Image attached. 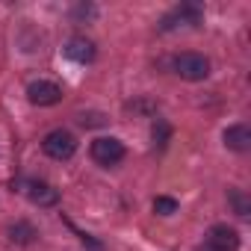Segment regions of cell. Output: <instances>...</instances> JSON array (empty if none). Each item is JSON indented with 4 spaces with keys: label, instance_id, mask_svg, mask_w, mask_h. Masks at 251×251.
<instances>
[{
    "label": "cell",
    "instance_id": "obj_5",
    "mask_svg": "<svg viewBox=\"0 0 251 251\" xmlns=\"http://www.w3.org/2000/svg\"><path fill=\"white\" fill-rule=\"evenodd\" d=\"M27 98L36 106H53V103L62 100V89L56 83H50V80H36V83L27 86Z\"/></svg>",
    "mask_w": 251,
    "mask_h": 251
},
{
    "label": "cell",
    "instance_id": "obj_7",
    "mask_svg": "<svg viewBox=\"0 0 251 251\" xmlns=\"http://www.w3.org/2000/svg\"><path fill=\"white\" fill-rule=\"evenodd\" d=\"M62 50H65V56L74 59V62H92V59H95V42L86 39V36H71Z\"/></svg>",
    "mask_w": 251,
    "mask_h": 251
},
{
    "label": "cell",
    "instance_id": "obj_2",
    "mask_svg": "<svg viewBox=\"0 0 251 251\" xmlns=\"http://www.w3.org/2000/svg\"><path fill=\"white\" fill-rule=\"evenodd\" d=\"M42 148H45V154L50 160H71L74 151H77V139H74V133H68V130L59 127V130H50L45 136Z\"/></svg>",
    "mask_w": 251,
    "mask_h": 251
},
{
    "label": "cell",
    "instance_id": "obj_6",
    "mask_svg": "<svg viewBox=\"0 0 251 251\" xmlns=\"http://www.w3.org/2000/svg\"><path fill=\"white\" fill-rule=\"evenodd\" d=\"M239 248V233L227 225H213L207 233V251H236Z\"/></svg>",
    "mask_w": 251,
    "mask_h": 251
},
{
    "label": "cell",
    "instance_id": "obj_8",
    "mask_svg": "<svg viewBox=\"0 0 251 251\" xmlns=\"http://www.w3.org/2000/svg\"><path fill=\"white\" fill-rule=\"evenodd\" d=\"M24 192H27V198H30L33 204H39V207H53V204L59 201V192H56L50 183H45V180H30Z\"/></svg>",
    "mask_w": 251,
    "mask_h": 251
},
{
    "label": "cell",
    "instance_id": "obj_11",
    "mask_svg": "<svg viewBox=\"0 0 251 251\" xmlns=\"http://www.w3.org/2000/svg\"><path fill=\"white\" fill-rule=\"evenodd\" d=\"M33 236H36V230H33V225H27V222H18V225L9 227V239H12V242H33Z\"/></svg>",
    "mask_w": 251,
    "mask_h": 251
},
{
    "label": "cell",
    "instance_id": "obj_10",
    "mask_svg": "<svg viewBox=\"0 0 251 251\" xmlns=\"http://www.w3.org/2000/svg\"><path fill=\"white\" fill-rule=\"evenodd\" d=\"M227 201L233 204L236 216H248L251 213V201H248V195L242 189H227Z\"/></svg>",
    "mask_w": 251,
    "mask_h": 251
},
{
    "label": "cell",
    "instance_id": "obj_12",
    "mask_svg": "<svg viewBox=\"0 0 251 251\" xmlns=\"http://www.w3.org/2000/svg\"><path fill=\"white\" fill-rule=\"evenodd\" d=\"M154 213H160V216H172V213H177V201L169 198V195H157V198H154Z\"/></svg>",
    "mask_w": 251,
    "mask_h": 251
},
{
    "label": "cell",
    "instance_id": "obj_9",
    "mask_svg": "<svg viewBox=\"0 0 251 251\" xmlns=\"http://www.w3.org/2000/svg\"><path fill=\"white\" fill-rule=\"evenodd\" d=\"M225 145L230 151H248L251 148V130H248V124H233V127L225 130Z\"/></svg>",
    "mask_w": 251,
    "mask_h": 251
},
{
    "label": "cell",
    "instance_id": "obj_3",
    "mask_svg": "<svg viewBox=\"0 0 251 251\" xmlns=\"http://www.w3.org/2000/svg\"><path fill=\"white\" fill-rule=\"evenodd\" d=\"M92 160L98 166H115L124 160V145L115 136H100L92 142Z\"/></svg>",
    "mask_w": 251,
    "mask_h": 251
},
{
    "label": "cell",
    "instance_id": "obj_4",
    "mask_svg": "<svg viewBox=\"0 0 251 251\" xmlns=\"http://www.w3.org/2000/svg\"><path fill=\"white\" fill-rule=\"evenodd\" d=\"M201 18H204V9L201 6H195V3H180V6H175L166 18H163V30H175V27H195V24H201Z\"/></svg>",
    "mask_w": 251,
    "mask_h": 251
},
{
    "label": "cell",
    "instance_id": "obj_1",
    "mask_svg": "<svg viewBox=\"0 0 251 251\" xmlns=\"http://www.w3.org/2000/svg\"><path fill=\"white\" fill-rule=\"evenodd\" d=\"M172 68H175V74H177V77L192 80V83H198V80H207V77H210V59H207L204 53H192V50L177 53V56H175V62H172Z\"/></svg>",
    "mask_w": 251,
    "mask_h": 251
}]
</instances>
